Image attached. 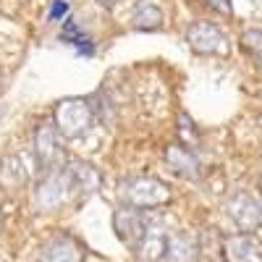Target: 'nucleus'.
Segmentation results:
<instances>
[{"instance_id": "f257e3e1", "label": "nucleus", "mask_w": 262, "mask_h": 262, "mask_svg": "<svg viewBox=\"0 0 262 262\" xmlns=\"http://www.w3.org/2000/svg\"><path fill=\"white\" fill-rule=\"evenodd\" d=\"M118 194L128 207L147 210V207H160L170 202V186L160 179L152 176H128L118 184Z\"/></svg>"}, {"instance_id": "f03ea898", "label": "nucleus", "mask_w": 262, "mask_h": 262, "mask_svg": "<svg viewBox=\"0 0 262 262\" xmlns=\"http://www.w3.org/2000/svg\"><path fill=\"white\" fill-rule=\"evenodd\" d=\"M95 126L92 102L84 97H69L55 105V128L66 139H81Z\"/></svg>"}, {"instance_id": "7ed1b4c3", "label": "nucleus", "mask_w": 262, "mask_h": 262, "mask_svg": "<svg viewBox=\"0 0 262 262\" xmlns=\"http://www.w3.org/2000/svg\"><path fill=\"white\" fill-rule=\"evenodd\" d=\"M74 194V184H71V176L69 170L63 168H50L45 170V176L37 181V189H34V202L42 212H50V210H58L69 202V196Z\"/></svg>"}, {"instance_id": "20e7f679", "label": "nucleus", "mask_w": 262, "mask_h": 262, "mask_svg": "<svg viewBox=\"0 0 262 262\" xmlns=\"http://www.w3.org/2000/svg\"><path fill=\"white\" fill-rule=\"evenodd\" d=\"M226 215L233 221L238 231L252 233L257 231V226H262V200L252 191H236L226 202Z\"/></svg>"}, {"instance_id": "39448f33", "label": "nucleus", "mask_w": 262, "mask_h": 262, "mask_svg": "<svg viewBox=\"0 0 262 262\" xmlns=\"http://www.w3.org/2000/svg\"><path fill=\"white\" fill-rule=\"evenodd\" d=\"M186 42L200 55H228V37L212 21H194L186 32Z\"/></svg>"}, {"instance_id": "423d86ee", "label": "nucleus", "mask_w": 262, "mask_h": 262, "mask_svg": "<svg viewBox=\"0 0 262 262\" xmlns=\"http://www.w3.org/2000/svg\"><path fill=\"white\" fill-rule=\"evenodd\" d=\"M34 158L39 163L42 170L58 168V163L63 160V147H60V131L55 128V123L42 121L34 131Z\"/></svg>"}, {"instance_id": "0eeeda50", "label": "nucleus", "mask_w": 262, "mask_h": 262, "mask_svg": "<svg viewBox=\"0 0 262 262\" xmlns=\"http://www.w3.org/2000/svg\"><path fill=\"white\" fill-rule=\"evenodd\" d=\"M37 262H84V249L74 236L58 233L42 244Z\"/></svg>"}, {"instance_id": "6e6552de", "label": "nucleus", "mask_w": 262, "mask_h": 262, "mask_svg": "<svg viewBox=\"0 0 262 262\" xmlns=\"http://www.w3.org/2000/svg\"><path fill=\"white\" fill-rule=\"evenodd\" d=\"M113 231H116V236L121 238L123 244L137 247L142 242V236L147 233V223H144V217L139 215L137 207L123 205V207H118L113 212Z\"/></svg>"}, {"instance_id": "1a4fd4ad", "label": "nucleus", "mask_w": 262, "mask_h": 262, "mask_svg": "<svg viewBox=\"0 0 262 262\" xmlns=\"http://www.w3.org/2000/svg\"><path fill=\"white\" fill-rule=\"evenodd\" d=\"M226 262H262V244L252 236H228L223 242Z\"/></svg>"}, {"instance_id": "9d476101", "label": "nucleus", "mask_w": 262, "mask_h": 262, "mask_svg": "<svg viewBox=\"0 0 262 262\" xmlns=\"http://www.w3.org/2000/svg\"><path fill=\"white\" fill-rule=\"evenodd\" d=\"M165 259L168 262H196L200 259V238L194 233H173L165 242Z\"/></svg>"}, {"instance_id": "9b49d317", "label": "nucleus", "mask_w": 262, "mask_h": 262, "mask_svg": "<svg viewBox=\"0 0 262 262\" xmlns=\"http://www.w3.org/2000/svg\"><path fill=\"white\" fill-rule=\"evenodd\" d=\"M165 163L179 173L184 179H194L200 176V158H196V152L191 147H184V144H170L165 149Z\"/></svg>"}, {"instance_id": "f8f14e48", "label": "nucleus", "mask_w": 262, "mask_h": 262, "mask_svg": "<svg viewBox=\"0 0 262 262\" xmlns=\"http://www.w3.org/2000/svg\"><path fill=\"white\" fill-rule=\"evenodd\" d=\"M63 165H66V170H69V176H71L74 191H79V194H95L100 189V173H97L95 165L84 163V160H69Z\"/></svg>"}, {"instance_id": "ddd939ff", "label": "nucleus", "mask_w": 262, "mask_h": 262, "mask_svg": "<svg viewBox=\"0 0 262 262\" xmlns=\"http://www.w3.org/2000/svg\"><path fill=\"white\" fill-rule=\"evenodd\" d=\"M165 242H168V236H163L158 228L155 231H149L142 236V242L134 247L137 252V259L139 262H160L165 257Z\"/></svg>"}, {"instance_id": "4468645a", "label": "nucleus", "mask_w": 262, "mask_h": 262, "mask_svg": "<svg viewBox=\"0 0 262 262\" xmlns=\"http://www.w3.org/2000/svg\"><path fill=\"white\" fill-rule=\"evenodd\" d=\"M131 27H137L142 32L160 29L163 27V11H160V6L152 3V0H139L134 13H131Z\"/></svg>"}, {"instance_id": "2eb2a0df", "label": "nucleus", "mask_w": 262, "mask_h": 262, "mask_svg": "<svg viewBox=\"0 0 262 262\" xmlns=\"http://www.w3.org/2000/svg\"><path fill=\"white\" fill-rule=\"evenodd\" d=\"M60 39H66V42H69L71 48H76L81 55H95V42H92V37L86 34V32L76 24V21H71V18L63 24Z\"/></svg>"}, {"instance_id": "dca6fc26", "label": "nucleus", "mask_w": 262, "mask_h": 262, "mask_svg": "<svg viewBox=\"0 0 262 262\" xmlns=\"http://www.w3.org/2000/svg\"><path fill=\"white\" fill-rule=\"evenodd\" d=\"M200 134H196V126L189 118V113H179V144L184 147H194Z\"/></svg>"}, {"instance_id": "f3484780", "label": "nucleus", "mask_w": 262, "mask_h": 262, "mask_svg": "<svg viewBox=\"0 0 262 262\" xmlns=\"http://www.w3.org/2000/svg\"><path fill=\"white\" fill-rule=\"evenodd\" d=\"M242 45H244L247 50H252V53L262 55V29H249V32H244Z\"/></svg>"}, {"instance_id": "a211bd4d", "label": "nucleus", "mask_w": 262, "mask_h": 262, "mask_svg": "<svg viewBox=\"0 0 262 262\" xmlns=\"http://www.w3.org/2000/svg\"><path fill=\"white\" fill-rule=\"evenodd\" d=\"M63 16H71V3L69 0H53L50 11H48V18L50 21H60Z\"/></svg>"}, {"instance_id": "6ab92c4d", "label": "nucleus", "mask_w": 262, "mask_h": 262, "mask_svg": "<svg viewBox=\"0 0 262 262\" xmlns=\"http://www.w3.org/2000/svg\"><path fill=\"white\" fill-rule=\"evenodd\" d=\"M205 3H207L212 11L223 13V16H228V13H231V0H205Z\"/></svg>"}, {"instance_id": "aec40b11", "label": "nucleus", "mask_w": 262, "mask_h": 262, "mask_svg": "<svg viewBox=\"0 0 262 262\" xmlns=\"http://www.w3.org/2000/svg\"><path fill=\"white\" fill-rule=\"evenodd\" d=\"M97 3H100L102 8H116V3H118V0H97Z\"/></svg>"}, {"instance_id": "412c9836", "label": "nucleus", "mask_w": 262, "mask_h": 262, "mask_svg": "<svg viewBox=\"0 0 262 262\" xmlns=\"http://www.w3.org/2000/svg\"><path fill=\"white\" fill-rule=\"evenodd\" d=\"M0 228H3V215H0Z\"/></svg>"}, {"instance_id": "4be33fe9", "label": "nucleus", "mask_w": 262, "mask_h": 262, "mask_svg": "<svg viewBox=\"0 0 262 262\" xmlns=\"http://www.w3.org/2000/svg\"><path fill=\"white\" fill-rule=\"evenodd\" d=\"M259 191H262V176H259Z\"/></svg>"}, {"instance_id": "5701e85b", "label": "nucleus", "mask_w": 262, "mask_h": 262, "mask_svg": "<svg viewBox=\"0 0 262 262\" xmlns=\"http://www.w3.org/2000/svg\"><path fill=\"white\" fill-rule=\"evenodd\" d=\"M259 69H262V55H259Z\"/></svg>"}]
</instances>
